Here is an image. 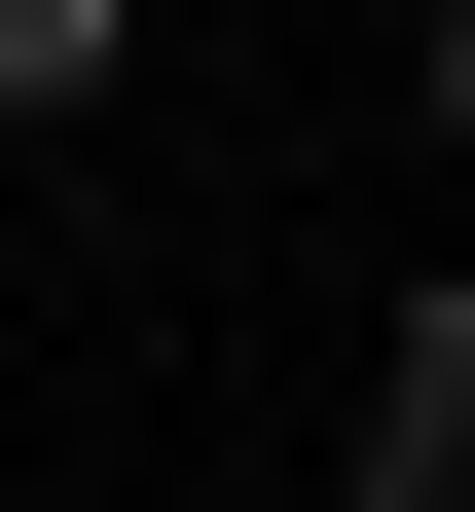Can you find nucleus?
Listing matches in <instances>:
<instances>
[{
    "mask_svg": "<svg viewBox=\"0 0 475 512\" xmlns=\"http://www.w3.org/2000/svg\"><path fill=\"white\" fill-rule=\"evenodd\" d=\"M329 512H475V293H402V366H366V476Z\"/></svg>",
    "mask_w": 475,
    "mask_h": 512,
    "instance_id": "nucleus-1",
    "label": "nucleus"
},
{
    "mask_svg": "<svg viewBox=\"0 0 475 512\" xmlns=\"http://www.w3.org/2000/svg\"><path fill=\"white\" fill-rule=\"evenodd\" d=\"M110 37H147V0H0V110H110Z\"/></svg>",
    "mask_w": 475,
    "mask_h": 512,
    "instance_id": "nucleus-2",
    "label": "nucleus"
},
{
    "mask_svg": "<svg viewBox=\"0 0 475 512\" xmlns=\"http://www.w3.org/2000/svg\"><path fill=\"white\" fill-rule=\"evenodd\" d=\"M439 147H475V0H439Z\"/></svg>",
    "mask_w": 475,
    "mask_h": 512,
    "instance_id": "nucleus-3",
    "label": "nucleus"
}]
</instances>
